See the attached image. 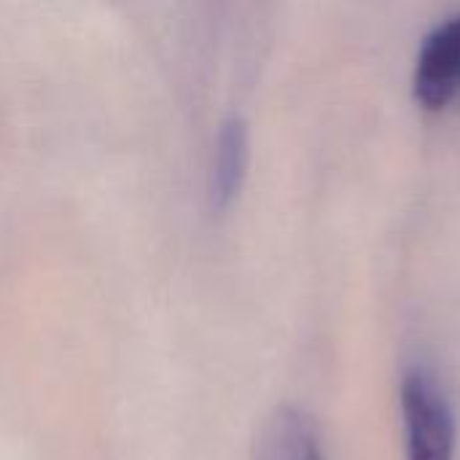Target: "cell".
<instances>
[{
	"label": "cell",
	"mask_w": 460,
	"mask_h": 460,
	"mask_svg": "<svg viewBox=\"0 0 460 460\" xmlns=\"http://www.w3.org/2000/svg\"><path fill=\"white\" fill-rule=\"evenodd\" d=\"M245 167H248V135H245L243 121L232 119L224 124V129L218 135L216 159H213L210 197L218 210L229 208L234 202V197L240 194Z\"/></svg>",
	"instance_id": "cell-4"
},
{
	"label": "cell",
	"mask_w": 460,
	"mask_h": 460,
	"mask_svg": "<svg viewBox=\"0 0 460 460\" xmlns=\"http://www.w3.org/2000/svg\"><path fill=\"white\" fill-rule=\"evenodd\" d=\"M256 460H326V456L313 420L294 407H283L267 420Z\"/></svg>",
	"instance_id": "cell-3"
},
{
	"label": "cell",
	"mask_w": 460,
	"mask_h": 460,
	"mask_svg": "<svg viewBox=\"0 0 460 460\" xmlns=\"http://www.w3.org/2000/svg\"><path fill=\"white\" fill-rule=\"evenodd\" d=\"M460 89V16L439 24L423 43L415 67V97L439 111Z\"/></svg>",
	"instance_id": "cell-2"
},
{
	"label": "cell",
	"mask_w": 460,
	"mask_h": 460,
	"mask_svg": "<svg viewBox=\"0 0 460 460\" xmlns=\"http://www.w3.org/2000/svg\"><path fill=\"white\" fill-rule=\"evenodd\" d=\"M402 423L407 460H456V412L429 367L404 372Z\"/></svg>",
	"instance_id": "cell-1"
}]
</instances>
